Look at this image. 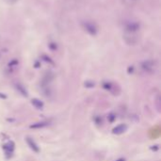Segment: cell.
<instances>
[{
	"label": "cell",
	"instance_id": "7",
	"mask_svg": "<svg viewBox=\"0 0 161 161\" xmlns=\"http://www.w3.org/2000/svg\"><path fill=\"white\" fill-rule=\"evenodd\" d=\"M31 104L33 105L37 109H42L43 108V103L40 99L33 98V99L31 100Z\"/></svg>",
	"mask_w": 161,
	"mask_h": 161
},
{
	"label": "cell",
	"instance_id": "1",
	"mask_svg": "<svg viewBox=\"0 0 161 161\" xmlns=\"http://www.w3.org/2000/svg\"><path fill=\"white\" fill-rule=\"evenodd\" d=\"M123 40L128 45H136L140 41V25L138 21L127 20L123 27Z\"/></svg>",
	"mask_w": 161,
	"mask_h": 161
},
{
	"label": "cell",
	"instance_id": "15",
	"mask_svg": "<svg viewBox=\"0 0 161 161\" xmlns=\"http://www.w3.org/2000/svg\"><path fill=\"white\" fill-rule=\"evenodd\" d=\"M115 161H125L124 158H120V159H117V160H115Z\"/></svg>",
	"mask_w": 161,
	"mask_h": 161
},
{
	"label": "cell",
	"instance_id": "5",
	"mask_svg": "<svg viewBox=\"0 0 161 161\" xmlns=\"http://www.w3.org/2000/svg\"><path fill=\"white\" fill-rule=\"evenodd\" d=\"M25 140H27L28 145L29 146V148H30L32 151L35 152V153H39V152H40V148H39L38 144L35 142V140H34L33 139L27 138V139H25Z\"/></svg>",
	"mask_w": 161,
	"mask_h": 161
},
{
	"label": "cell",
	"instance_id": "3",
	"mask_svg": "<svg viewBox=\"0 0 161 161\" xmlns=\"http://www.w3.org/2000/svg\"><path fill=\"white\" fill-rule=\"evenodd\" d=\"M141 68L146 73H154L157 69V63L154 60H146L141 64Z\"/></svg>",
	"mask_w": 161,
	"mask_h": 161
},
{
	"label": "cell",
	"instance_id": "4",
	"mask_svg": "<svg viewBox=\"0 0 161 161\" xmlns=\"http://www.w3.org/2000/svg\"><path fill=\"white\" fill-rule=\"evenodd\" d=\"M83 28L91 35H95L96 32H97V28H96V25L92 22H89V21H85L83 23Z\"/></svg>",
	"mask_w": 161,
	"mask_h": 161
},
{
	"label": "cell",
	"instance_id": "10",
	"mask_svg": "<svg viewBox=\"0 0 161 161\" xmlns=\"http://www.w3.org/2000/svg\"><path fill=\"white\" fill-rule=\"evenodd\" d=\"M16 89H17L18 91L22 93V95L25 96V97H28V92H27V89H25L22 85H17V86H16Z\"/></svg>",
	"mask_w": 161,
	"mask_h": 161
},
{
	"label": "cell",
	"instance_id": "8",
	"mask_svg": "<svg viewBox=\"0 0 161 161\" xmlns=\"http://www.w3.org/2000/svg\"><path fill=\"white\" fill-rule=\"evenodd\" d=\"M49 124L48 121H39V123H35L33 124H31L29 127L34 128V129H39V128H43Z\"/></svg>",
	"mask_w": 161,
	"mask_h": 161
},
{
	"label": "cell",
	"instance_id": "14",
	"mask_svg": "<svg viewBox=\"0 0 161 161\" xmlns=\"http://www.w3.org/2000/svg\"><path fill=\"white\" fill-rule=\"evenodd\" d=\"M0 98H1V99H6V98H7V95L0 92Z\"/></svg>",
	"mask_w": 161,
	"mask_h": 161
},
{
	"label": "cell",
	"instance_id": "11",
	"mask_svg": "<svg viewBox=\"0 0 161 161\" xmlns=\"http://www.w3.org/2000/svg\"><path fill=\"white\" fill-rule=\"evenodd\" d=\"M18 1H20V0H4V2H6L9 5H13V4L17 3Z\"/></svg>",
	"mask_w": 161,
	"mask_h": 161
},
{
	"label": "cell",
	"instance_id": "9",
	"mask_svg": "<svg viewBox=\"0 0 161 161\" xmlns=\"http://www.w3.org/2000/svg\"><path fill=\"white\" fill-rule=\"evenodd\" d=\"M120 1L127 7H133L139 2V0H120Z\"/></svg>",
	"mask_w": 161,
	"mask_h": 161
},
{
	"label": "cell",
	"instance_id": "13",
	"mask_svg": "<svg viewBox=\"0 0 161 161\" xmlns=\"http://www.w3.org/2000/svg\"><path fill=\"white\" fill-rule=\"evenodd\" d=\"M85 85H86V87L92 88V87H94V83H89V82H86V83H85Z\"/></svg>",
	"mask_w": 161,
	"mask_h": 161
},
{
	"label": "cell",
	"instance_id": "6",
	"mask_svg": "<svg viewBox=\"0 0 161 161\" xmlns=\"http://www.w3.org/2000/svg\"><path fill=\"white\" fill-rule=\"evenodd\" d=\"M127 130V125L124 124H121L119 125H117L116 127H114L112 129V133L114 135H121L124 133L125 131Z\"/></svg>",
	"mask_w": 161,
	"mask_h": 161
},
{
	"label": "cell",
	"instance_id": "2",
	"mask_svg": "<svg viewBox=\"0 0 161 161\" xmlns=\"http://www.w3.org/2000/svg\"><path fill=\"white\" fill-rule=\"evenodd\" d=\"M2 148H3V150L5 152L6 157L10 158L12 156H13L14 149H15V143L12 140H9L8 142H6L5 144H3Z\"/></svg>",
	"mask_w": 161,
	"mask_h": 161
},
{
	"label": "cell",
	"instance_id": "12",
	"mask_svg": "<svg viewBox=\"0 0 161 161\" xmlns=\"http://www.w3.org/2000/svg\"><path fill=\"white\" fill-rule=\"evenodd\" d=\"M107 118L109 119V121H111V123H112V121H114V119L116 118V116H115L113 113H110V114L108 115V117H107Z\"/></svg>",
	"mask_w": 161,
	"mask_h": 161
}]
</instances>
